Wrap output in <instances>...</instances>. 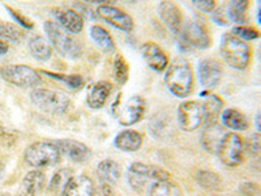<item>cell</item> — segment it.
Segmentation results:
<instances>
[{"instance_id":"cell-1","label":"cell","mask_w":261,"mask_h":196,"mask_svg":"<svg viewBox=\"0 0 261 196\" xmlns=\"http://www.w3.org/2000/svg\"><path fill=\"white\" fill-rule=\"evenodd\" d=\"M165 84L171 94L178 98H187L192 93L195 75L190 62L184 58H176L165 72Z\"/></svg>"},{"instance_id":"cell-2","label":"cell","mask_w":261,"mask_h":196,"mask_svg":"<svg viewBox=\"0 0 261 196\" xmlns=\"http://www.w3.org/2000/svg\"><path fill=\"white\" fill-rule=\"evenodd\" d=\"M220 54L226 64L237 71H244L252 62V47L231 32L225 33L221 38Z\"/></svg>"},{"instance_id":"cell-3","label":"cell","mask_w":261,"mask_h":196,"mask_svg":"<svg viewBox=\"0 0 261 196\" xmlns=\"http://www.w3.org/2000/svg\"><path fill=\"white\" fill-rule=\"evenodd\" d=\"M47 39L63 58L77 59L83 54V45L72 33L63 29L57 21H45L43 24Z\"/></svg>"},{"instance_id":"cell-4","label":"cell","mask_w":261,"mask_h":196,"mask_svg":"<svg viewBox=\"0 0 261 196\" xmlns=\"http://www.w3.org/2000/svg\"><path fill=\"white\" fill-rule=\"evenodd\" d=\"M30 101L38 110L51 115H63L68 113L72 101L64 92L46 88H37L30 93Z\"/></svg>"},{"instance_id":"cell-5","label":"cell","mask_w":261,"mask_h":196,"mask_svg":"<svg viewBox=\"0 0 261 196\" xmlns=\"http://www.w3.org/2000/svg\"><path fill=\"white\" fill-rule=\"evenodd\" d=\"M127 179L132 190L137 191V192H144V191H148L153 182L170 179V174L165 169L155 166V165L134 162L128 167Z\"/></svg>"},{"instance_id":"cell-6","label":"cell","mask_w":261,"mask_h":196,"mask_svg":"<svg viewBox=\"0 0 261 196\" xmlns=\"http://www.w3.org/2000/svg\"><path fill=\"white\" fill-rule=\"evenodd\" d=\"M25 162L34 169L55 166L60 162L62 153L54 141H37L25 151Z\"/></svg>"},{"instance_id":"cell-7","label":"cell","mask_w":261,"mask_h":196,"mask_svg":"<svg viewBox=\"0 0 261 196\" xmlns=\"http://www.w3.org/2000/svg\"><path fill=\"white\" fill-rule=\"evenodd\" d=\"M0 76L18 88H37L42 84L39 71L25 64H8L0 68Z\"/></svg>"},{"instance_id":"cell-8","label":"cell","mask_w":261,"mask_h":196,"mask_svg":"<svg viewBox=\"0 0 261 196\" xmlns=\"http://www.w3.org/2000/svg\"><path fill=\"white\" fill-rule=\"evenodd\" d=\"M217 155L220 157L221 162L226 166H239L244 161V156H246L244 139L234 131L232 132H226Z\"/></svg>"},{"instance_id":"cell-9","label":"cell","mask_w":261,"mask_h":196,"mask_svg":"<svg viewBox=\"0 0 261 196\" xmlns=\"http://www.w3.org/2000/svg\"><path fill=\"white\" fill-rule=\"evenodd\" d=\"M180 36L187 45L199 50H206L212 46L213 39L209 28L202 21L191 20L184 22L180 29Z\"/></svg>"},{"instance_id":"cell-10","label":"cell","mask_w":261,"mask_h":196,"mask_svg":"<svg viewBox=\"0 0 261 196\" xmlns=\"http://www.w3.org/2000/svg\"><path fill=\"white\" fill-rule=\"evenodd\" d=\"M178 125L184 132H193L204 125V110L199 101H184L178 107Z\"/></svg>"},{"instance_id":"cell-11","label":"cell","mask_w":261,"mask_h":196,"mask_svg":"<svg viewBox=\"0 0 261 196\" xmlns=\"http://www.w3.org/2000/svg\"><path fill=\"white\" fill-rule=\"evenodd\" d=\"M97 15L105 22L119 30L132 32L135 29V20L132 16L115 6H99L97 8Z\"/></svg>"},{"instance_id":"cell-12","label":"cell","mask_w":261,"mask_h":196,"mask_svg":"<svg viewBox=\"0 0 261 196\" xmlns=\"http://www.w3.org/2000/svg\"><path fill=\"white\" fill-rule=\"evenodd\" d=\"M146 101L141 95H132L124 104V106L120 107L118 115V122L124 127H129L136 123H139L144 118L146 113Z\"/></svg>"},{"instance_id":"cell-13","label":"cell","mask_w":261,"mask_h":196,"mask_svg":"<svg viewBox=\"0 0 261 196\" xmlns=\"http://www.w3.org/2000/svg\"><path fill=\"white\" fill-rule=\"evenodd\" d=\"M197 74H199V80L202 88L206 90H212L220 85L221 80H222V64L218 60L206 58V59L200 60Z\"/></svg>"},{"instance_id":"cell-14","label":"cell","mask_w":261,"mask_h":196,"mask_svg":"<svg viewBox=\"0 0 261 196\" xmlns=\"http://www.w3.org/2000/svg\"><path fill=\"white\" fill-rule=\"evenodd\" d=\"M157 13L161 21L166 25L171 32L179 33L184 24L183 12L180 7L171 0H163L157 8Z\"/></svg>"},{"instance_id":"cell-15","label":"cell","mask_w":261,"mask_h":196,"mask_svg":"<svg viewBox=\"0 0 261 196\" xmlns=\"http://www.w3.org/2000/svg\"><path fill=\"white\" fill-rule=\"evenodd\" d=\"M141 53H143V58L148 67L153 71L160 74V72L166 71V68L169 67L170 60L167 54L155 42H145L143 45V48H141Z\"/></svg>"},{"instance_id":"cell-16","label":"cell","mask_w":261,"mask_h":196,"mask_svg":"<svg viewBox=\"0 0 261 196\" xmlns=\"http://www.w3.org/2000/svg\"><path fill=\"white\" fill-rule=\"evenodd\" d=\"M53 15L58 24L72 34H79L84 29V18L77 11L71 8H54Z\"/></svg>"},{"instance_id":"cell-17","label":"cell","mask_w":261,"mask_h":196,"mask_svg":"<svg viewBox=\"0 0 261 196\" xmlns=\"http://www.w3.org/2000/svg\"><path fill=\"white\" fill-rule=\"evenodd\" d=\"M225 135V128L218 122L204 125V130L201 132L202 148L208 152V153H211V155H217Z\"/></svg>"},{"instance_id":"cell-18","label":"cell","mask_w":261,"mask_h":196,"mask_svg":"<svg viewBox=\"0 0 261 196\" xmlns=\"http://www.w3.org/2000/svg\"><path fill=\"white\" fill-rule=\"evenodd\" d=\"M54 143L57 144L60 153L67 156L72 162H85L90 157V149L80 141L72 139H62L55 140Z\"/></svg>"},{"instance_id":"cell-19","label":"cell","mask_w":261,"mask_h":196,"mask_svg":"<svg viewBox=\"0 0 261 196\" xmlns=\"http://www.w3.org/2000/svg\"><path fill=\"white\" fill-rule=\"evenodd\" d=\"M46 176L39 169L32 170L24 177L16 196H37L45 187Z\"/></svg>"},{"instance_id":"cell-20","label":"cell","mask_w":261,"mask_h":196,"mask_svg":"<svg viewBox=\"0 0 261 196\" xmlns=\"http://www.w3.org/2000/svg\"><path fill=\"white\" fill-rule=\"evenodd\" d=\"M95 187L92 179L86 176L72 177L60 196H94Z\"/></svg>"},{"instance_id":"cell-21","label":"cell","mask_w":261,"mask_h":196,"mask_svg":"<svg viewBox=\"0 0 261 196\" xmlns=\"http://www.w3.org/2000/svg\"><path fill=\"white\" fill-rule=\"evenodd\" d=\"M111 92H113V85L109 81H98V83L93 84L88 90L86 102L90 109L98 110L105 106Z\"/></svg>"},{"instance_id":"cell-22","label":"cell","mask_w":261,"mask_h":196,"mask_svg":"<svg viewBox=\"0 0 261 196\" xmlns=\"http://www.w3.org/2000/svg\"><path fill=\"white\" fill-rule=\"evenodd\" d=\"M114 145L122 152H136L143 145V135L135 130H124L116 135Z\"/></svg>"},{"instance_id":"cell-23","label":"cell","mask_w":261,"mask_h":196,"mask_svg":"<svg viewBox=\"0 0 261 196\" xmlns=\"http://www.w3.org/2000/svg\"><path fill=\"white\" fill-rule=\"evenodd\" d=\"M97 174L98 178L102 181V183L114 186V184L118 183L120 177H122V167L116 161L106 158V160L98 163Z\"/></svg>"},{"instance_id":"cell-24","label":"cell","mask_w":261,"mask_h":196,"mask_svg":"<svg viewBox=\"0 0 261 196\" xmlns=\"http://www.w3.org/2000/svg\"><path fill=\"white\" fill-rule=\"evenodd\" d=\"M221 119H222L223 127L232 130L234 132H237V131H246L249 127L248 119L246 118V115L242 111L238 110V109H234V107L225 109L222 114H221Z\"/></svg>"},{"instance_id":"cell-25","label":"cell","mask_w":261,"mask_h":196,"mask_svg":"<svg viewBox=\"0 0 261 196\" xmlns=\"http://www.w3.org/2000/svg\"><path fill=\"white\" fill-rule=\"evenodd\" d=\"M201 104L202 110H204V125L218 122V118L222 114L223 105H225L222 98L217 94H208Z\"/></svg>"},{"instance_id":"cell-26","label":"cell","mask_w":261,"mask_h":196,"mask_svg":"<svg viewBox=\"0 0 261 196\" xmlns=\"http://www.w3.org/2000/svg\"><path fill=\"white\" fill-rule=\"evenodd\" d=\"M28 47H29L30 54L39 62H46L53 55V46H51L50 41L39 34L30 37Z\"/></svg>"},{"instance_id":"cell-27","label":"cell","mask_w":261,"mask_h":196,"mask_svg":"<svg viewBox=\"0 0 261 196\" xmlns=\"http://www.w3.org/2000/svg\"><path fill=\"white\" fill-rule=\"evenodd\" d=\"M90 37L95 45L101 48L105 54H113L116 50V43L109 30L101 25H93L90 28Z\"/></svg>"},{"instance_id":"cell-28","label":"cell","mask_w":261,"mask_h":196,"mask_svg":"<svg viewBox=\"0 0 261 196\" xmlns=\"http://www.w3.org/2000/svg\"><path fill=\"white\" fill-rule=\"evenodd\" d=\"M251 0H228L227 17L237 25H246Z\"/></svg>"},{"instance_id":"cell-29","label":"cell","mask_w":261,"mask_h":196,"mask_svg":"<svg viewBox=\"0 0 261 196\" xmlns=\"http://www.w3.org/2000/svg\"><path fill=\"white\" fill-rule=\"evenodd\" d=\"M196 181L204 190L221 191L223 188V181L220 174L211 170H199L196 174Z\"/></svg>"},{"instance_id":"cell-30","label":"cell","mask_w":261,"mask_h":196,"mask_svg":"<svg viewBox=\"0 0 261 196\" xmlns=\"http://www.w3.org/2000/svg\"><path fill=\"white\" fill-rule=\"evenodd\" d=\"M149 196H183L180 188L170 179L155 181L148 188Z\"/></svg>"},{"instance_id":"cell-31","label":"cell","mask_w":261,"mask_h":196,"mask_svg":"<svg viewBox=\"0 0 261 196\" xmlns=\"http://www.w3.org/2000/svg\"><path fill=\"white\" fill-rule=\"evenodd\" d=\"M39 74H45L50 78L59 80L64 83L65 85L71 88L72 90H79L85 85V80L81 75H63V74H55V72H48V71H39Z\"/></svg>"},{"instance_id":"cell-32","label":"cell","mask_w":261,"mask_h":196,"mask_svg":"<svg viewBox=\"0 0 261 196\" xmlns=\"http://www.w3.org/2000/svg\"><path fill=\"white\" fill-rule=\"evenodd\" d=\"M72 177H73V173L71 169H62L57 172L48 182V191L53 193H60Z\"/></svg>"},{"instance_id":"cell-33","label":"cell","mask_w":261,"mask_h":196,"mask_svg":"<svg viewBox=\"0 0 261 196\" xmlns=\"http://www.w3.org/2000/svg\"><path fill=\"white\" fill-rule=\"evenodd\" d=\"M114 76L120 85H124L129 79V65L125 58L120 54L114 58Z\"/></svg>"},{"instance_id":"cell-34","label":"cell","mask_w":261,"mask_h":196,"mask_svg":"<svg viewBox=\"0 0 261 196\" xmlns=\"http://www.w3.org/2000/svg\"><path fill=\"white\" fill-rule=\"evenodd\" d=\"M0 38L12 42H20L24 38V33L21 32L20 28L16 25L0 18Z\"/></svg>"},{"instance_id":"cell-35","label":"cell","mask_w":261,"mask_h":196,"mask_svg":"<svg viewBox=\"0 0 261 196\" xmlns=\"http://www.w3.org/2000/svg\"><path fill=\"white\" fill-rule=\"evenodd\" d=\"M169 119H166L165 116L160 118V116H155L154 119H151L150 122V132L151 135H154L158 139H162V137H166L167 132H170V126H169Z\"/></svg>"},{"instance_id":"cell-36","label":"cell","mask_w":261,"mask_h":196,"mask_svg":"<svg viewBox=\"0 0 261 196\" xmlns=\"http://www.w3.org/2000/svg\"><path fill=\"white\" fill-rule=\"evenodd\" d=\"M231 33L234 36H237L238 38L243 39V41H253V39L260 38V32L257 29L252 27H248V25H237L234 29L231 30Z\"/></svg>"},{"instance_id":"cell-37","label":"cell","mask_w":261,"mask_h":196,"mask_svg":"<svg viewBox=\"0 0 261 196\" xmlns=\"http://www.w3.org/2000/svg\"><path fill=\"white\" fill-rule=\"evenodd\" d=\"M244 149L249 156H257L261 153V134H253L244 140Z\"/></svg>"},{"instance_id":"cell-38","label":"cell","mask_w":261,"mask_h":196,"mask_svg":"<svg viewBox=\"0 0 261 196\" xmlns=\"http://www.w3.org/2000/svg\"><path fill=\"white\" fill-rule=\"evenodd\" d=\"M192 4L202 13H212L217 9V0H192Z\"/></svg>"},{"instance_id":"cell-39","label":"cell","mask_w":261,"mask_h":196,"mask_svg":"<svg viewBox=\"0 0 261 196\" xmlns=\"http://www.w3.org/2000/svg\"><path fill=\"white\" fill-rule=\"evenodd\" d=\"M6 9L8 11L9 13H11V16H12V17L17 21L18 25H21V27L25 28V29H33V28H34V22H33L29 17H27V16H24V15H21L20 12H17L16 9L11 8V7H6Z\"/></svg>"},{"instance_id":"cell-40","label":"cell","mask_w":261,"mask_h":196,"mask_svg":"<svg viewBox=\"0 0 261 196\" xmlns=\"http://www.w3.org/2000/svg\"><path fill=\"white\" fill-rule=\"evenodd\" d=\"M239 191L244 196H261V187L255 182H243L239 186Z\"/></svg>"},{"instance_id":"cell-41","label":"cell","mask_w":261,"mask_h":196,"mask_svg":"<svg viewBox=\"0 0 261 196\" xmlns=\"http://www.w3.org/2000/svg\"><path fill=\"white\" fill-rule=\"evenodd\" d=\"M213 18H214V21H216L217 24H220V25H222V27H225L226 24H228V17H227V12H223V9H221V8H218V9H216V11H214L213 12Z\"/></svg>"},{"instance_id":"cell-42","label":"cell","mask_w":261,"mask_h":196,"mask_svg":"<svg viewBox=\"0 0 261 196\" xmlns=\"http://www.w3.org/2000/svg\"><path fill=\"white\" fill-rule=\"evenodd\" d=\"M99 196H114L113 186L107 183H102L101 188H99Z\"/></svg>"},{"instance_id":"cell-43","label":"cell","mask_w":261,"mask_h":196,"mask_svg":"<svg viewBox=\"0 0 261 196\" xmlns=\"http://www.w3.org/2000/svg\"><path fill=\"white\" fill-rule=\"evenodd\" d=\"M89 4H98V6H114L118 0H84Z\"/></svg>"},{"instance_id":"cell-44","label":"cell","mask_w":261,"mask_h":196,"mask_svg":"<svg viewBox=\"0 0 261 196\" xmlns=\"http://www.w3.org/2000/svg\"><path fill=\"white\" fill-rule=\"evenodd\" d=\"M9 47L8 45H7V42L4 41V39L0 38V55H4V54L8 53Z\"/></svg>"},{"instance_id":"cell-45","label":"cell","mask_w":261,"mask_h":196,"mask_svg":"<svg viewBox=\"0 0 261 196\" xmlns=\"http://www.w3.org/2000/svg\"><path fill=\"white\" fill-rule=\"evenodd\" d=\"M256 128H257V131L261 134V111L256 116Z\"/></svg>"},{"instance_id":"cell-46","label":"cell","mask_w":261,"mask_h":196,"mask_svg":"<svg viewBox=\"0 0 261 196\" xmlns=\"http://www.w3.org/2000/svg\"><path fill=\"white\" fill-rule=\"evenodd\" d=\"M257 20H258V22H260V25H261V6H260V9H258V13H257Z\"/></svg>"},{"instance_id":"cell-47","label":"cell","mask_w":261,"mask_h":196,"mask_svg":"<svg viewBox=\"0 0 261 196\" xmlns=\"http://www.w3.org/2000/svg\"><path fill=\"white\" fill-rule=\"evenodd\" d=\"M3 174V165H0V177Z\"/></svg>"},{"instance_id":"cell-48","label":"cell","mask_w":261,"mask_h":196,"mask_svg":"<svg viewBox=\"0 0 261 196\" xmlns=\"http://www.w3.org/2000/svg\"><path fill=\"white\" fill-rule=\"evenodd\" d=\"M0 196H11L9 193H0Z\"/></svg>"},{"instance_id":"cell-49","label":"cell","mask_w":261,"mask_h":196,"mask_svg":"<svg viewBox=\"0 0 261 196\" xmlns=\"http://www.w3.org/2000/svg\"><path fill=\"white\" fill-rule=\"evenodd\" d=\"M260 6H261V0H260Z\"/></svg>"},{"instance_id":"cell-50","label":"cell","mask_w":261,"mask_h":196,"mask_svg":"<svg viewBox=\"0 0 261 196\" xmlns=\"http://www.w3.org/2000/svg\"><path fill=\"white\" fill-rule=\"evenodd\" d=\"M260 47H261V45H260Z\"/></svg>"}]
</instances>
